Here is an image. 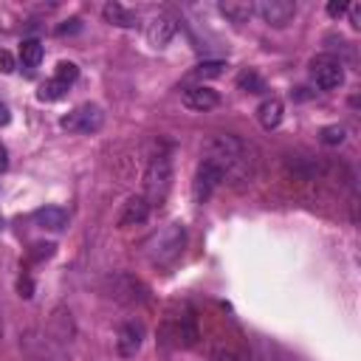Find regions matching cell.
I'll list each match as a JSON object with an SVG mask.
<instances>
[{
  "mask_svg": "<svg viewBox=\"0 0 361 361\" xmlns=\"http://www.w3.org/2000/svg\"><path fill=\"white\" fill-rule=\"evenodd\" d=\"M204 158L218 164L223 169V180L226 178H249L251 175V166H249V147L232 136V133H215L204 141Z\"/></svg>",
  "mask_w": 361,
  "mask_h": 361,
  "instance_id": "6da1fadb",
  "label": "cell"
},
{
  "mask_svg": "<svg viewBox=\"0 0 361 361\" xmlns=\"http://www.w3.org/2000/svg\"><path fill=\"white\" fill-rule=\"evenodd\" d=\"M158 339L169 347H178V350H187V347H195L198 339H201V330H198V316L195 310L184 302V305H175L164 322H161V330H158Z\"/></svg>",
  "mask_w": 361,
  "mask_h": 361,
  "instance_id": "7a4b0ae2",
  "label": "cell"
},
{
  "mask_svg": "<svg viewBox=\"0 0 361 361\" xmlns=\"http://www.w3.org/2000/svg\"><path fill=\"white\" fill-rule=\"evenodd\" d=\"M184 246H187V229H184V223H166L164 229H158L144 243V254L150 257L152 265L166 268V265H172L180 254H184Z\"/></svg>",
  "mask_w": 361,
  "mask_h": 361,
  "instance_id": "3957f363",
  "label": "cell"
},
{
  "mask_svg": "<svg viewBox=\"0 0 361 361\" xmlns=\"http://www.w3.org/2000/svg\"><path fill=\"white\" fill-rule=\"evenodd\" d=\"M169 190H172V158L169 152H155L144 166V201L150 206H161Z\"/></svg>",
  "mask_w": 361,
  "mask_h": 361,
  "instance_id": "277c9868",
  "label": "cell"
},
{
  "mask_svg": "<svg viewBox=\"0 0 361 361\" xmlns=\"http://www.w3.org/2000/svg\"><path fill=\"white\" fill-rule=\"evenodd\" d=\"M105 291L110 299L122 302V305H141L147 299V288L141 280H136L133 274H113L105 280Z\"/></svg>",
  "mask_w": 361,
  "mask_h": 361,
  "instance_id": "5b68a950",
  "label": "cell"
},
{
  "mask_svg": "<svg viewBox=\"0 0 361 361\" xmlns=\"http://www.w3.org/2000/svg\"><path fill=\"white\" fill-rule=\"evenodd\" d=\"M310 79L316 82V88L322 91H333L344 82V65L339 57L333 54H316L310 60Z\"/></svg>",
  "mask_w": 361,
  "mask_h": 361,
  "instance_id": "8992f818",
  "label": "cell"
},
{
  "mask_svg": "<svg viewBox=\"0 0 361 361\" xmlns=\"http://www.w3.org/2000/svg\"><path fill=\"white\" fill-rule=\"evenodd\" d=\"M102 124H105V113L99 105H91V102L74 107L71 113H65L60 119V127L68 133H96V130H102Z\"/></svg>",
  "mask_w": 361,
  "mask_h": 361,
  "instance_id": "52a82bcc",
  "label": "cell"
},
{
  "mask_svg": "<svg viewBox=\"0 0 361 361\" xmlns=\"http://www.w3.org/2000/svg\"><path fill=\"white\" fill-rule=\"evenodd\" d=\"M221 180H223V169L212 161H201L198 164V172H195V180H192V195L198 204H206L212 198V192L221 187Z\"/></svg>",
  "mask_w": 361,
  "mask_h": 361,
  "instance_id": "ba28073f",
  "label": "cell"
},
{
  "mask_svg": "<svg viewBox=\"0 0 361 361\" xmlns=\"http://www.w3.org/2000/svg\"><path fill=\"white\" fill-rule=\"evenodd\" d=\"M254 15H260L274 29H285L296 15V4L294 0H260L254 4Z\"/></svg>",
  "mask_w": 361,
  "mask_h": 361,
  "instance_id": "9c48e42d",
  "label": "cell"
},
{
  "mask_svg": "<svg viewBox=\"0 0 361 361\" xmlns=\"http://www.w3.org/2000/svg\"><path fill=\"white\" fill-rule=\"evenodd\" d=\"M144 344V324L136 322V319H127L119 324V333H116V353L119 358H133Z\"/></svg>",
  "mask_w": 361,
  "mask_h": 361,
  "instance_id": "30bf717a",
  "label": "cell"
},
{
  "mask_svg": "<svg viewBox=\"0 0 361 361\" xmlns=\"http://www.w3.org/2000/svg\"><path fill=\"white\" fill-rule=\"evenodd\" d=\"M144 34H147V43L152 48H166L175 37V20L169 15H152L144 26Z\"/></svg>",
  "mask_w": 361,
  "mask_h": 361,
  "instance_id": "8fae6325",
  "label": "cell"
},
{
  "mask_svg": "<svg viewBox=\"0 0 361 361\" xmlns=\"http://www.w3.org/2000/svg\"><path fill=\"white\" fill-rule=\"evenodd\" d=\"M150 204L144 201V195H130L124 204H122V212H119V229H130V226H141L147 218H150Z\"/></svg>",
  "mask_w": 361,
  "mask_h": 361,
  "instance_id": "7c38bea8",
  "label": "cell"
},
{
  "mask_svg": "<svg viewBox=\"0 0 361 361\" xmlns=\"http://www.w3.org/2000/svg\"><path fill=\"white\" fill-rule=\"evenodd\" d=\"M184 105H187L190 110L206 113V110H212V107L221 105V93L212 91V88H206V85H195V88H187V91H184Z\"/></svg>",
  "mask_w": 361,
  "mask_h": 361,
  "instance_id": "4fadbf2b",
  "label": "cell"
},
{
  "mask_svg": "<svg viewBox=\"0 0 361 361\" xmlns=\"http://www.w3.org/2000/svg\"><path fill=\"white\" fill-rule=\"evenodd\" d=\"M48 336L60 344V347H65V344H71V339H74V319H71V313L65 310V308H57L54 313H51V322H48Z\"/></svg>",
  "mask_w": 361,
  "mask_h": 361,
  "instance_id": "5bb4252c",
  "label": "cell"
},
{
  "mask_svg": "<svg viewBox=\"0 0 361 361\" xmlns=\"http://www.w3.org/2000/svg\"><path fill=\"white\" fill-rule=\"evenodd\" d=\"M102 15H105V20H107L110 26H116V29H133V26L138 23V15H136L130 6L119 4V0H110V4H105Z\"/></svg>",
  "mask_w": 361,
  "mask_h": 361,
  "instance_id": "9a60e30c",
  "label": "cell"
},
{
  "mask_svg": "<svg viewBox=\"0 0 361 361\" xmlns=\"http://www.w3.org/2000/svg\"><path fill=\"white\" fill-rule=\"evenodd\" d=\"M218 9L235 26H243V23H249L254 18V4H249V0H223Z\"/></svg>",
  "mask_w": 361,
  "mask_h": 361,
  "instance_id": "2e32d148",
  "label": "cell"
},
{
  "mask_svg": "<svg viewBox=\"0 0 361 361\" xmlns=\"http://www.w3.org/2000/svg\"><path fill=\"white\" fill-rule=\"evenodd\" d=\"M282 113H285V107H282V99H277V96H268V99H263V102H260V107H257V122H260V127H265V130H274V127H280V122H282Z\"/></svg>",
  "mask_w": 361,
  "mask_h": 361,
  "instance_id": "e0dca14e",
  "label": "cell"
},
{
  "mask_svg": "<svg viewBox=\"0 0 361 361\" xmlns=\"http://www.w3.org/2000/svg\"><path fill=\"white\" fill-rule=\"evenodd\" d=\"M34 223L48 232H63L68 226V212L63 206H43L34 212Z\"/></svg>",
  "mask_w": 361,
  "mask_h": 361,
  "instance_id": "ac0fdd59",
  "label": "cell"
},
{
  "mask_svg": "<svg viewBox=\"0 0 361 361\" xmlns=\"http://www.w3.org/2000/svg\"><path fill=\"white\" fill-rule=\"evenodd\" d=\"M43 54H46V48H43L40 40H23V46H20V60H23V65L37 68V65L43 63Z\"/></svg>",
  "mask_w": 361,
  "mask_h": 361,
  "instance_id": "d6986e66",
  "label": "cell"
},
{
  "mask_svg": "<svg viewBox=\"0 0 361 361\" xmlns=\"http://www.w3.org/2000/svg\"><path fill=\"white\" fill-rule=\"evenodd\" d=\"M226 74V63H221V60H206V63H198L195 68H192V79H218V77H223Z\"/></svg>",
  "mask_w": 361,
  "mask_h": 361,
  "instance_id": "ffe728a7",
  "label": "cell"
},
{
  "mask_svg": "<svg viewBox=\"0 0 361 361\" xmlns=\"http://www.w3.org/2000/svg\"><path fill=\"white\" fill-rule=\"evenodd\" d=\"M237 88L246 91V93H263V91H265V79H263L254 68H249V71H243V74L237 77Z\"/></svg>",
  "mask_w": 361,
  "mask_h": 361,
  "instance_id": "44dd1931",
  "label": "cell"
},
{
  "mask_svg": "<svg viewBox=\"0 0 361 361\" xmlns=\"http://www.w3.org/2000/svg\"><path fill=\"white\" fill-rule=\"evenodd\" d=\"M65 91H68V85H63V82H57V79H48V82L40 85L37 99H40V102H60V99L65 96Z\"/></svg>",
  "mask_w": 361,
  "mask_h": 361,
  "instance_id": "7402d4cb",
  "label": "cell"
},
{
  "mask_svg": "<svg viewBox=\"0 0 361 361\" xmlns=\"http://www.w3.org/2000/svg\"><path fill=\"white\" fill-rule=\"evenodd\" d=\"M344 136H347V130H344L341 124H327V127L319 130V141H322L324 147H339V144H344Z\"/></svg>",
  "mask_w": 361,
  "mask_h": 361,
  "instance_id": "603a6c76",
  "label": "cell"
},
{
  "mask_svg": "<svg viewBox=\"0 0 361 361\" xmlns=\"http://www.w3.org/2000/svg\"><path fill=\"white\" fill-rule=\"evenodd\" d=\"M77 77H79V68H77L74 63H68V60H63V63L54 68V79H57V82H63V85L77 82Z\"/></svg>",
  "mask_w": 361,
  "mask_h": 361,
  "instance_id": "cb8c5ba5",
  "label": "cell"
},
{
  "mask_svg": "<svg viewBox=\"0 0 361 361\" xmlns=\"http://www.w3.org/2000/svg\"><path fill=\"white\" fill-rule=\"evenodd\" d=\"M54 251H57V246L54 243H37V246H32V260L34 263H40V260H48V257H54Z\"/></svg>",
  "mask_w": 361,
  "mask_h": 361,
  "instance_id": "d4e9b609",
  "label": "cell"
},
{
  "mask_svg": "<svg viewBox=\"0 0 361 361\" xmlns=\"http://www.w3.org/2000/svg\"><path fill=\"white\" fill-rule=\"evenodd\" d=\"M18 291H20V296H23V299H32V296H34V282H32V277H29V274H23V277H20Z\"/></svg>",
  "mask_w": 361,
  "mask_h": 361,
  "instance_id": "484cf974",
  "label": "cell"
},
{
  "mask_svg": "<svg viewBox=\"0 0 361 361\" xmlns=\"http://www.w3.org/2000/svg\"><path fill=\"white\" fill-rule=\"evenodd\" d=\"M347 15H350V26L353 29H361V6L358 4H350L347 6Z\"/></svg>",
  "mask_w": 361,
  "mask_h": 361,
  "instance_id": "4316f807",
  "label": "cell"
},
{
  "mask_svg": "<svg viewBox=\"0 0 361 361\" xmlns=\"http://www.w3.org/2000/svg\"><path fill=\"white\" fill-rule=\"evenodd\" d=\"M0 71H4V74H12L15 71V57L9 51H0Z\"/></svg>",
  "mask_w": 361,
  "mask_h": 361,
  "instance_id": "83f0119b",
  "label": "cell"
},
{
  "mask_svg": "<svg viewBox=\"0 0 361 361\" xmlns=\"http://www.w3.org/2000/svg\"><path fill=\"white\" fill-rule=\"evenodd\" d=\"M215 361H243L235 350H229V347H221L218 353H215Z\"/></svg>",
  "mask_w": 361,
  "mask_h": 361,
  "instance_id": "f1b7e54d",
  "label": "cell"
},
{
  "mask_svg": "<svg viewBox=\"0 0 361 361\" xmlns=\"http://www.w3.org/2000/svg\"><path fill=\"white\" fill-rule=\"evenodd\" d=\"M79 29H82V23H79V20H68V23H63L57 32H60V34H77Z\"/></svg>",
  "mask_w": 361,
  "mask_h": 361,
  "instance_id": "f546056e",
  "label": "cell"
},
{
  "mask_svg": "<svg viewBox=\"0 0 361 361\" xmlns=\"http://www.w3.org/2000/svg\"><path fill=\"white\" fill-rule=\"evenodd\" d=\"M347 12V4H336V0H333V4H327V15L330 18H341Z\"/></svg>",
  "mask_w": 361,
  "mask_h": 361,
  "instance_id": "4dcf8cb0",
  "label": "cell"
},
{
  "mask_svg": "<svg viewBox=\"0 0 361 361\" xmlns=\"http://www.w3.org/2000/svg\"><path fill=\"white\" fill-rule=\"evenodd\" d=\"M9 119H12V116H9V107L0 102V124H9Z\"/></svg>",
  "mask_w": 361,
  "mask_h": 361,
  "instance_id": "1f68e13d",
  "label": "cell"
},
{
  "mask_svg": "<svg viewBox=\"0 0 361 361\" xmlns=\"http://www.w3.org/2000/svg\"><path fill=\"white\" fill-rule=\"evenodd\" d=\"M6 169V150H4V144H0V172Z\"/></svg>",
  "mask_w": 361,
  "mask_h": 361,
  "instance_id": "d6a6232c",
  "label": "cell"
},
{
  "mask_svg": "<svg viewBox=\"0 0 361 361\" xmlns=\"http://www.w3.org/2000/svg\"><path fill=\"white\" fill-rule=\"evenodd\" d=\"M0 330H4V316H0Z\"/></svg>",
  "mask_w": 361,
  "mask_h": 361,
  "instance_id": "836d02e7",
  "label": "cell"
},
{
  "mask_svg": "<svg viewBox=\"0 0 361 361\" xmlns=\"http://www.w3.org/2000/svg\"><path fill=\"white\" fill-rule=\"evenodd\" d=\"M0 226H4V223H0Z\"/></svg>",
  "mask_w": 361,
  "mask_h": 361,
  "instance_id": "e575fe53",
  "label": "cell"
}]
</instances>
